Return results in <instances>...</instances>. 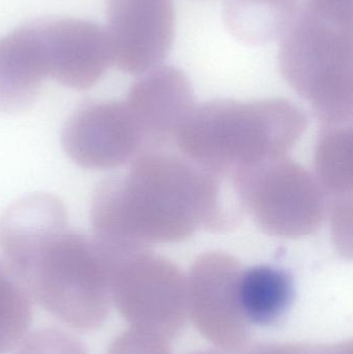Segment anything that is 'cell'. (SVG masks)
<instances>
[{
  "mask_svg": "<svg viewBox=\"0 0 353 354\" xmlns=\"http://www.w3.org/2000/svg\"><path fill=\"white\" fill-rule=\"evenodd\" d=\"M0 250L31 299L81 330H97L109 309L118 257L93 234L70 228L64 203L35 194L0 218Z\"/></svg>",
  "mask_w": 353,
  "mask_h": 354,
  "instance_id": "6da1fadb",
  "label": "cell"
},
{
  "mask_svg": "<svg viewBox=\"0 0 353 354\" xmlns=\"http://www.w3.org/2000/svg\"><path fill=\"white\" fill-rule=\"evenodd\" d=\"M220 178L182 153H142L95 189L93 234L124 257L184 241L198 228H227L233 222L222 205Z\"/></svg>",
  "mask_w": 353,
  "mask_h": 354,
  "instance_id": "7a4b0ae2",
  "label": "cell"
},
{
  "mask_svg": "<svg viewBox=\"0 0 353 354\" xmlns=\"http://www.w3.org/2000/svg\"><path fill=\"white\" fill-rule=\"evenodd\" d=\"M307 126L302 110L286 100H221L194 107L174 145L203 169L231 178L245 168L286 157Z\"/></svg>",
  "mask_w": 353,
  "mask_h": 354,
  "instance_id": "3957f363",
  "label": "cell"
},
{
  "mask_svg": "<svg viewBox=\"0 0 353 354\" xmlns=\"http://www.w3.org/2000/svg\"><path fill=\"white\" fill-rule=\"evenodd\" d=\"M282 75L329 127L352 120V25L323 16L304 2L281 37Z\"/></svg>",
  "mask_w": 353,
  "mask_h": 354,
  "instance_id": "277c9868",
  "label": "cell"
},
{
  "mask_svg": "<svg viewBox=\"0 0 353 354\" xmlns=\"http://www.w3.org/2000/svg\"><path fill=\"white\" fill-rule=\"evenodd\" d=\"M231 179L240 204L273 236H307L327 214V199L317 179L286 157L245 168Z\"/></svg>",
  "mask_w": 353,
  "mask_h": 354,
  "instance_id": "5b68a950",
  "label": "cell"
},
{
  "mask_svg": "<svg viewBox=\"0 0 353 354\" xmlns=\"http://www.w3.org/2000/svg\"><path fill=\"white\" fill-rule=\"evenodd\" d=\"M62 145L68 157L91 170L113 169L147 153L142 132L126 102H90L66 122Z\"/></svg>",
  "mask_w": 353,
  "mask_h": 354,
  "instance_id": "8992f818",
  "label": "cell"
},
{
  "mask_svg": "<svg viewBox=\"0 0 353 354\" xmlns=\"http://www.w3.org/2000/svg\"><path fill=\"white\" fill-rule=\"evenodd\" d=\"M106 12L111 64L133 75L159 68L175 35L172 0H107Z\"/></svg>",
  "mask_w": 353,
  "mask_h": 354,
  "instance_id": "52a82bcc",
  "label": "cell"
},
{
  "mask_svg": "<svg viewBox=\"0 0 353 354\" xmlns=\"http://www.w3.org/2000/svg\"><path fill=\"white\" fill-rule=\"evenodd\" d=\"M124 102L142 132L147 153L174 145L178 131L195 107L188 78L172 66L145 73L131 87Z\"/></svg>",
  "mask_w": 353,
  "mask_h": 354,
  "instance_id": "ba28073f",
  "label": "cell"
},
{
  "mask_svg": "<svg viewBox=\"0 0 353 354\" xmlns=\"http://www.w3.org/2000/svg\"><path fill=\"white\" fill-rule=\"evenodd\" d=\"M52 58L41 21L0 37V111L28 109L51 79Z\"/></svg>",
  "mask_w": 353,
  "mask_h": 354,
  "instance_id": "9c48e42d",
  "label": "cell"
},
{
  "mask_svg": "<svg viewBox=\"0 0 353 354\" xmlns=\"http://www.w3.org/2000/svg\"><path fill=\"white\" fill-rule=\"evenodd\" d=\"M52 51V80L75 91L97 84L111 64L105 30L91 21L47 19Z\"/></svg>",
  "mask_w": 353,
  "mask_h": 354,
  "instance_id": "30bf717a",
  "label": "cell"
},
{
  "mask_svg": "<svg viewBox=\"0 0 353 354\" xmlns=\"http://www.w3.org/2000/svg\"><path fill=\"white\" fill-rule=\"evenodd\" d=\"M245 317L257 326H271L287 313L294 301L289 274L271 266H257L240 272L234 286Z\"/></svg>",
  "mask_w": 353,
  "mask_h": 354,
  "instance_id": "8fae6325",
  "label": "cell"
},
{
  "mask_svg": "<svg viewBox=\"0 0 353 354\" xmlns=\"http://www.w3.org/2000/svg\"><path fill=\"white\" fill-rule=\"evenodd\" d=\"M300 6L298 0H227L223 20L238 41L265 45L281 39Z\"/></svg>",
  "mask_w": 353,
  "mask_h": 354,
  "instance_id": "7c38bea8",
  "label": "cell"
},
{
  "mask_svg": "<svg viewBox=\"0 0 353 354\" xmlns=\"http://www.w3.org/2000/svg\"><path fill=\"white\" fill-rule=\"evenodd\" d=\"M352 129L332 126L321 134L316 149L317 181L327 204L352 200Z\"/></svg>",
  "mask_w": 353,
  "mask_h": 354,
  "instance_id": "4fadbf2b",
  "label": "cell"
},
{
  "mask_svg": "<svg viewBox=\"0 0 353 354\" xmlns=\"http://www.w3.org/2000/svg\"><path fill=\"white\" fill-rule=\"evenodd\" d=\"M30 299L10 266L0 261V353L14 348L28 330Z\"/></svg>",
  "mask_w": 353,
  "mask_h": 354,
  "instance_id": "5bb4252c",
  "label": "cell"
},
{
  "mask_svg": "<svg viewBox=\"0 0 353 354\" xmlns=\"http://www.w3.org/2000/svg\"><path fill=\"white\" fill-rule=\"evenodd\" d=\"M15 354H88V351L73 335L56 328H43L31 333Z\"/></svg>",
  "mask_w": 353,
  "mask_h": 354,
  "instance_id": "9a60e30c",
  "label": "cell"
},
{
  "mask_svg": "<svg viewBox=\"0 0 353 354\" xmlns=\"http://www.w3.org/2000/svg\"><path fill=\"white\" fill-rule=\"evenodd\" d=\"M305 2L331 20L352 25L353 0H306Z\"/></svg>",
  "mask_w": 353,
  "mask_h": 354,
  "instance_id": "2e32d148",
  "label": "cell"
}]
</instances>
